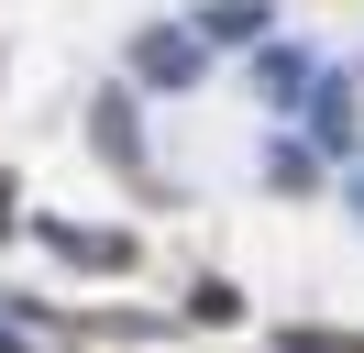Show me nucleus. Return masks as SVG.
Wrapping results in <instances>:
<instances>
[{"instance_id": "nucleus-1", "label": "nucleus", "mask_w": 364, "mask_h": 353, "mask_svg": "<svg viewBox=\"0 0 364 353\" xmlns=\"http://www.w3.org/2000/svg\"><path fill=\"white\" fill-rule=\"evenodd\" d=\"M144 78H199V44H177V33H144Z\"/></svg>"}]
</instances>
